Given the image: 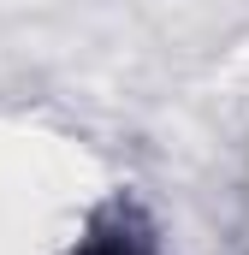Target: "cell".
I'll use <instances>...</instances> for the list:
<instances>
[{
	"label": "cell",
	"instance_id": "cell-1",
	"mask_svg": "<svg viewBox=\"0 0 249 255\" xmlns=\"http://www.w3.org/2000/svg\"><path fill=\"white\" fill-rule=\"evenodd\" d=\"M77 255H154V250H148L142 220L124 214V208H113V214H101V220L89 226V238H83V250H77Z\"/></svg>",
	"mask_w": 249,
	"mask_h": 255
}]
</instances>
